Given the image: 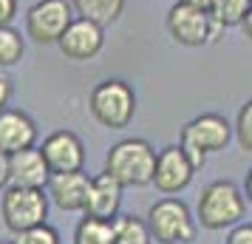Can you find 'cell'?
Masks as SVG:
<instances>
[{
	"mask_svg": "<svg viewBox=\"0 0 252 244\" xmlns=\"http://www.w3.org/2000/svg\"><path fill=\"white\" fill-rule=\"evenodd\" d=\"M156 156L148 139H122L111 145L105 153V171L122 187H145L153 185Z\"/></svg>",
	"mask_w": 252,
	"mask_h": 244,
	"instance_id": "cell-1",
	"label": "cell"
},
{
	"mask_svg": "<svg viewBox=\"0 0 252 244\" xmlns=\"http://www.w3.org/2000/svg\"><path fill=\"white\" fill-rule=\"evenodd\" d=\"M247 213V196L235 182L216 179L201 190L198 205H195V221L207 230H224L241 224Z\"/></svg>",
	"mask_w": 252,
	"mask_h": 244,
	"instance_id": "cell-2",
	"label": "cell"
},
{
	"mask_svg": "<svg viewBox=\"0 0 252 244\" xmlns=\"http://www.w3.org/2000/svg\"><path fill=\"white\" fill-rule=\"evenodd\" d=\"M88 111L102 128H127L136 116V91L125 80L108 77L94 85L91 97H88Z\"/></svg>",
	"mask_w": 252,
	"mask_h": 244,
	"instance_id": "cell-3",
	"label": "cell"
},
{
	"mask_svg": "<svg viewBox=\"0 0 252 244\" xmlns=\"http://www.w3.org/2000/svg\"><path fill=\"white\" fill-rule=\"evenodd\" d=\"M232 131L235 125H229L227 116L221 114H201L190 119L182 128V137H179V145L184 148L187 159L193 162V168H204L207 153L224 151L232 139Z\"/></svg>",
	"mask_w": 252,
	"mask_h": 244,
	"instance_id": "cell-4",
	"label": "cell"
},
{
	"mask_svg": "<svg viewBox=\"0 0 252 244\" xmlns=\"http://www.w3.org/2000/svg\"><path fill=\"white\" fill-rule=\"evenodd\" d=\"M48 193L46 187H20L9 185L0 199V216L3 224L17 236L23 230H32L37 224H46L48 219Z\"/></svg>",
	"mask_w": 252,
	"mask_h": 244,
	"instance_id": "cell-5",
	"label": "cell"
},
{
	"mask_svg": "<svg viewBox=\"0 0 252 244\" xmlns=\"http://www.w3.org/2000/svg\"><path fill=\"white\" fill-rule=\"evenodd\" d=\"M167 35L179 43V46H187V48H198V46H207V43H216L224 26L218 23V17L213 12H204L198 6H190V3H179L167 12Z\"/></svg>",
	"mask_w": 252,
	"mask_h": 244,
	"instance_id": "cell-6",
	"label": "cell"
},
{
	"mask_svg": "<svg viewBox=\"0 0 252 244\" xmlns=\"http://www.w3.org/2000/svg\"><path fill=\"white\" fill-rule=\"evenodd\" d=\"M150 236L161 244H190L195 239V219L182 199L164 196L148 210Z\"/></svg>",
	"mask_w": 252,
	"mask_h": 244,
	"instance_id": "cell-7",
	"label": "cell"
},
{
	"mask_svg": "<svg viewBox=\"0 0 252 244\" xmlns=\"http://www.w3.org/2000/svg\"><path fill=\"white\" fill-rule=\"evenodd\" d=\"M74 6L71 0H37L26 12V37H32L37 46H51L60 43L65 29L74 20Z\"/></svg>",
	"mask_w": 252,
	"mask_h": 244,
	"instance_id": "cell-8",
	"label": "cell"
},
{
	"mask_svg": "<svg viewBox=\"0 0 252 244\" xmlns=\"http://www.w3.org/2000/svg\"><path fill=\"white\" fill-rule=\"evenodd\" d=\"M193 176H195V168L187 159L182 145H167V148L159 151V156H156V174H153V187L159 193H164V196L182 193L184 187L193 182Z\"/></svg>",
	"mask_w": 252,
	"mask_h": 244,
	"instance_id": "cell-9",
	"label": "cell"
},
{
	"mask_svg": "<svg viewBox=\"0 0 252 244\" xmlns=\"http://www.w3.org/2000/svg\"><path fill=\"white\" fill-rule=\"evenodd\" d=\"M60 51L74 63H85L94 60L105 46V26L94 23L88 17H74L65 35L60 37Z\"/></svg>",
	"mask_w": 252,
	"mask_h": 244,
	"instance_id": "cell-10",
	"label": "cell"
},
{
	"mask_svg": "<svg viewBox=\"0 0 252 244\" xmlns=\"http://www.w3.org/2000/svg\"><path fill=\"white\" fill-rule=\"evenodd\" d=\"M40 151L46 156L51 174H71V171H82V165H85V145L74 131L48 134Z\"/></svg>",
	"mask_w": 252,
	"mask_h": 244,
	"instance_id": "cell-11",
	"label": "cell"
},
{
	"mask_svg": "<svg viewBox=\"0 0 252 244\" xmlns=\"http://www.w3.org/2000/svg\"><path fill=\"white\" fill-rule=\"evenodd\" d=\"M119 208H122V185L108 171L91 176L88 199H85V210L82 213L85 216H94V219L114 221L119 216Z\"/></svg>",
	"mask_w": 252,
	"mask_h": 244,
	"instance_id": "cell-12",
	"label": "cell"
},
{
	"mask_svg": "<svg viewBox=\"0 0 252 244\" xmlns=\"http://www.w3.org/2000/svg\"><path fill=\"white\" fill-rule=\"evenodd\" d=\"M51 179L46 156L40 148H23V151L9 153V185L20 187H46Z\"/></svg>",
	"mask_w": 252,
	"mask_h": 244,
	"instance_id": "cell-13",
	"label": "cell"
},
{
	"mask_svg": "<svg viewBox=\"0 0 252 244\" xmlns=\"http://www.w3.org/2000/svg\"><path fill=\"white\" fill-rule=\"evenodd\" d=\"M88 185H91V179L82 174V171H71V174H51V179H48V185H46V193H48V199H51L60 210L77 213V210H85Z\"/></svg>",
	"mask_w": 252,
	"mask_h": 244,
	"instance_id": "cell-14",
	"label": "cell"
},
{
	"mask_svg": "<svg viewBox=\"0 0 252 244\" xmlns=\"http://www.w3.org/2000/svg\"><path fill=\"white\" fill-rule=\"evenodd\" d=\"M37 142V125L34 119L20 111V108H3L0 111V151L14 153L32 148Z\"/></svg>",
	"mask_w": 252,
	"mask_h": 244,
	"instance_id": "cell-15",
	"label": "cell"
},
{
	"mask_svg": "<svg viewBox=\"0 0 252 244\" xmlns=\"http://www.w3.org/2000/svg\"><path fill=\"white\" fill-rule=\"evenodd\" d=\"M77 17H88L99 26H111L119 20L125 9V0H71Z\"/></svg>",
	"mask_w": 252,
	"mask_h": 244,
	"instance_id": "cell-16",
	"label": "cell"
},
{
	"mask_svg": "<svg viewBox=\"0 0 252 244\" xmlns=\"http://www.w3.org/2000/svg\"><path fill=\"white\" fill-rule=\"evenodd\" d=\"M148 221L136 219V216H116L114 219V244H150Z\"/></svg>",
	"mask_w": 252,
	"mask_h": 244,
	"instance_id": "cell-17",
	"label": "cell"
},
{
	"mask_svg": "<svg viewBox=\"0 0 252 244\" xmlns=\"http://www.w3.org/2000/svg\"><path fill=\"white\" fill-rule=\"evenodd\" d=\"M74 244H114V221L85 216L74 230Z\"/></svg>",
	"mask_w": 252,
	"mask_h": 244,
	"instance_id": "cell-18",
	"label": "cell"
},
{
	"mask_svg": "<svg viewBox=\"0 0 252 244\" xmlns=\"http://www.w3.org/2000/svg\"><path fill=\"white\" fill-rule=\"evenodd\" d=\"M23 51H26V43H23V37H20V32L12 29V23L0 26V69L17 66L20 57H23Z\"/></svg>",
	"mask_w": 252,
	"mask_h": 244,
	"instance_id": "cell-19",
	"label": "cell"
},
{
	"mask_svg": "<svg viewBox=\"0 0 252 244\" xmlns=\"http://www.w3.org/2000/svg\"><path fill=\"white\" fill-rule=\"evenodd\" d=\"M252 9V0H218L213 14L218 17V23L224 29H232V26H241L247 12Z\"/></svg>",
	"mask_w": 252,
	"mask_h": 244,
	"instance_id": "cell-20",
	"label": "cell"
},
{
	"mask_svg": "<svg viewBox=\"0 0 252 244\" xmlns=\"http://www.w3.org/2000/svg\"><path fill=\"white\" fill-rule=\"evenodd\" d=\"M235 139H238L241 151L252 153V100L238 108V116H235Z\"/></svg>",
	"mask_w": 252,
	"mask_h": 244,
	"instance_id": "cell-21",
	"label": "cell"
},
{
	"mask_svg": "<svg viewBox=\"0 0 252 244\" xmlns=\"http://www.w3.org/2000/svg\"><path fill=\"white\" fill-rule=\"evenodd\" d=\"M14 244H60V233L51 224H37L32 230L17 233Z\"/></svg>",
	"mask_w": 252,
	"mask_h": 244,
	"instance_id": "cell-22",
	"label": "cell"
},
{
	"mask_svg": "<svg viewBox=\"0 0 252 244\" xmlns=\"http://www.w3.org/2000/svg\"><path fill=\"white\" fill-rule=\"evenodd\" d=\"M224 244H252V221L247 224H235L232 230H229L227 242Z\"/></svg>",
	"mask_w": 252,
	"mask_h": 244,
	"instance_id": "cell-23",
	"label": "cell"
},
{
	"mask_svg": "<svg viewBox=\"0 0 252 244\" xmlns=\"http://www.w3.org/2000/svg\"><path fill=\"white\" fill-rule=\"evenodd\" d=\"M17 14V0H0V26H9Z\"/></svg>",
	"mask_w": 252,
	"mask_h": 244,
	"instance_id": "cell-24",
	"label": "cell"
},
{
	"mask_svg": "<svg viewBox=\"0 0 252 244\" xmlns=\"http://www.w3.org/2000/svg\"><path fill=\"white\" fill-rule=\"evenodd\" d=\"M9 100H12V82L6 77H0V111L9 108Z\"/></svg>",
	"mask_w": 252,
	"mask_h": 244,
	"instance_id": "cell-25",
	"label": "cell"
},
{
	"mask_svg": "<svg viewBox=\"0 0 252 244\" xmlns=\"http://www.w3.org/2000/svg\"><path fill=\"white\" fill-rule=\"evenodd\" d=\"M9 187V153L0 151V190Z\"/></svg>",
	"mask_w": 252,
	"mask_h": 244,
	"instance_id": "cell-26",
	"label": "cell"
},
{
	"mask_svg": "<svg viewBox=\"0 0 252 244\" xmlns=\"http://www.w3.org/2000/svg\"><path fill=\"white\" fill-rule=\"evenodd\" d=\"M179 3H190V6H198V9H204V12H213L218 0H179Z\"/></svg>",
	"mask_w": 252,
	"mask_h": 244,
	"instance_id": "cell-27",
	"label": "cell"
},
{
	"mask_svg": "<svg viewBox=\"0 0 252 244\" xmlns=\"http://www.w3.org/2000/svg\"><path fill=\"white\" fill-rule=\"evenodd\" d=\"M241 32H244V37L252 43V9L247 12V17H244V23H241Z\"/></svg>",
	"mask_w": 252,
	"mask_h": 244,
	"instance_id": "cell-28",
	"label": "cell"
},
{
	"mask_svg": "<svg viewBox=\"0 0 252 244\" xmlns=\"http://www.w3.org/2000/svg\"><path fill=\"white\" fill-rule=\"evenodd\" d=\"M244 196H247V199L252 202V171L247 174V182H244Z\"/></svg>",
	"mask_w": 252,
	"mask_h": 244,
	"instance_id": "cell-29",
	"label": "cell"
},
{
	"mask_svg": "<svg viewBox=\"0 0 252 244\" xmlns=\"http://www.w3.org/2000/svg\"><path fill=\"white\" fill-rule=\"evenodd\" d=\"M0 244H6V242H0Z\"/></svg>",
	"mask_w": 252,
	"mask_h": 244,
	"instance_id": "cell-30",
	"label": "cell"
}]
</instances>
